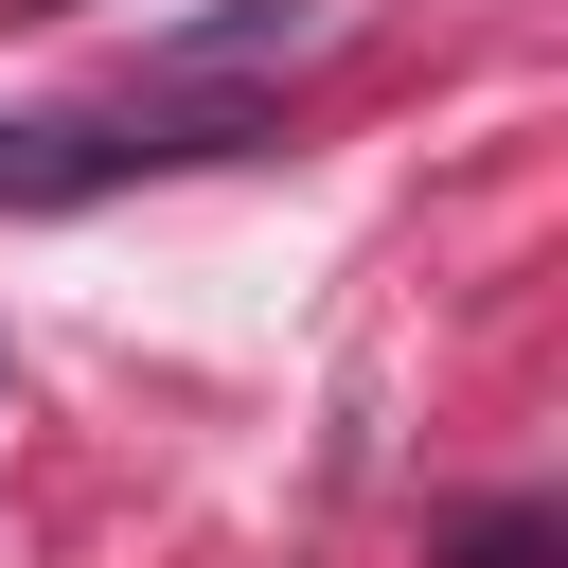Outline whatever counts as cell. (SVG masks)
I'll return each instance as SVG.
<instances>
[{
  "mask_svg": "<svg viewBox=\"0 0 568 568\" xmlns=\"http://www.w3.org/2000/svg\"><path fill=\"white\" fill-rule=\"evenodd\" d=\"M320 36V0H248V18H195V36H160L178 71H231V53H302Z\"/></svg>",
  "mask_w": 568,
  "mask_h": 568,
  "instance_id": "6da1fadb",
  "label": "cell"
}]
</instances>
